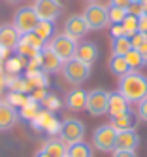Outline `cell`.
Listing matches in <instances>:
<instances>
[{"mask_svg": "<svg viewBox=\"0 0 147 157\" xmlns=\"http://www.w3.org/2000/svg\"><path fill=\"white\" fill-rule=\"evenodd\" d=\"M119 93L128 100L130 104H138L147 97V76L141 72L130 70L127 76L119 80Z\"/></svg>", "mask_w": 147, "mask_h": 157, "instance_id": "1", "label": "cell"}, {"mask_svg": "<svg viewBox=\"0 0 147 157\" xmlns=\"http://www.w3.org/2000/svg\"><path fill=\"white\" fill-rule=\"evenodd\" d=\"M61 72H62L64 80H66L68 83H72V85H81V83H85L89 78H90V64H85V63L77 61V59L74 57V59H70V61L62 63Z\"/></svg>", "mask_w": 147, "mask_h": 157, "instance_id": "2", "label": "cell"}, {"mask_svg": "<svg viewBox=\"0 0 147 157\" xmlns=\"http://www.w3.org/2000/svg\"><path fill=\"white\" fill-rule=\"evenodd\" d=\"M115 142H117V131L115 127L108 123V125H100L93 132V146L98 151H115Z\"/></svg>", "mask_w": 147, "mask_h": 157, "instance_id": "3", "label": "cell"}, {"mask_svg": "<svg viewBox=\"0 0 147 157\" xmlns=\"http://www.w3.org/2000/svg\"><path fill=\"white\" fill-rule=\"evenodd\" d=\"M85 136V125L79 119H64L61 123V127H59V138L66 144V146H70V144H75V142H81Z\"/></svg>", "mask_w": 147, "mask_h": 157, "instance_id": "4", "label": "cell"}, {"mask_svg": "<svg viewBox=\"0 0 147 157\" xmlns=\"http://www.w3.org/2000/svg\"><path fill=\"white\" fill-rule=\"evenodd\" d=\"M38 13L34 12V8L32 6H23L19 8L15 15H13V27L17 29V32L23 36V34H27V32H32L34 29H36L38 25Z\"/></svg>", "mask_w": 147, "mask_h": 157, "instance_id": "5", "label": "cell"}, {"mask_svg": "<svg viewBox=\"0 0 147 157\" xmlns=\"http://www.w3.org/2000/svg\"><path fill=\"white\" fill-rule=\"evenodd\" d=\"M49 46H51V49H53L57 55H59V59H61L62 63H66V61L74 59L75 48H77V40L66 36L64 32H62V34H55V36L49 40Z\"/></svg>", "mask_w": 147, "mask_h": 157, "instance_id": "6", "label": "cell"}, {"mask_svg": "<svg viewBox=\"0 0 147 157\" xmlns=\"http://www.w3.org/2000/svg\"><path fill=\"white\" fill-rule=\"evenodd\" d=\"M83 17H85V21H87V25H89L90 30L104 29L109 23V19H108V6H102L98 2L89 4L85 8V12H83Z\"/></svg>", "mask_w": 147, "mask_h": 157, "instance_id": "7", "label": "cell"}, {"mask_svg": "<svg viewBox=\"0 0 147 157\" xmlns=\"http://www.w3.org/2000/svg\"><path fill=\"white\" fill-rule=\"evenodd\" d=\"M108 98H109V91H106V89H93V91L87 93L85 110L93 117L104 116V114H108Z\"/></svg>", "mask_w": 147, "mask_h": 157, "instance_id": "8", "label": "cell"}, {"mask_svg": "<svg viewBox=\"0 0 147 157\" xmlns=\"http://www.w3.org/2000/svg\"><path fill=\"white\" fill-rule=\"evenodd\" d=\"M32 8L38 13V17L45 21H55L62 13V4L59 0H36L32 4Z\"/></svg>", "mask_w": 147, "mask_h": 157, "instance_id": "9", "label": "cell"}, {"mask_svg": "<svg viewBox=\"0 0 147 157\" xmlns=\"http://www.w3.org/2000/svg\"><path fill=\"white\" fill-rule=\"evenodd\" d=\"M38 61H40V68L43 72H49V74H55L62 68V61L59 59V55H57L49 44H45L42 48V51L38 53Z\"/></svg>", "mask_w": 147, "mask_h": 157, "instance_id": "10", "label": "cell"}, {"mask_svg": "<svg viewBox=\"0 0 147 157\" xmlns=\"http://www.w3.org/2000/svg\"><path fill=\"white\" fill-rule=\"evenodd\" d=\"M89 25H87V21L81 15H70L66 21H64V34L66 36H70L74 40H79V38H83L87 32H89Z\"/></svg>", "mask_w": 147, "mask_h": 157, "instance_id": "11", "label": "cell"}, {"mask_svg": "<svg viewBox=\"0 0 147 157\" xmlns=\"http://www.w3.org/2000/svg\"><path fill=\"white\" fill-rule=\"evenodd\" d=\"M19 112L8 100H0V131H9L17 125Z\"/></svg>", "mask_w": 147, "mask_h": 157, "instance_id": "12", "label": "cell"}, {"mask_svg": "<svg viewBox=\"0 0 147 157\" xmlns=\"http://www.w3.org/2000/svg\"><path fill=\"white\" fill-rule=\"evenodd\" d=\"M19 38H21V34L13 27V23H6L0 27V48H6L8 51H15Z\"/></svg>", "mask_w": 147, "mask_h": 157, "instance_id": "13", "label": "cell"}, {"mask_svg": "<svg viewBox=\"0 0 147 157\" xmlns=\"http://www.w3.org/2000/svg\"><path fill=\"white\" fill-rule=\"evenodd\" d=\"M128 110H130V102L119 91L109 93V98H108V114L111 117H117V116L124 114V112H128Z\"/></svg>", "mask_w": 147, "mask_h": 157, "instance_id": "14", "label": "cell"}, {"mask_svg": "<svg viewBox=\"0 0 147 157\" xmlns=\"http://www.w3.org/2000/svg\"><path fill=\"white\" fill-rule=\"evenodd\" d=\"M74 57L77 61L85 63V64H93L98 59V48H96V44H93V42H81V44H77Z\"/></svg>", "mask_w": 147, "mask_h": 157, "instance_id": "15", "label": "cell"}, {"mask_svg": "<svg viewBox=\"0 0 147 157\" xmlns=\"http://www.w3.org/2000/svg\"><path fill=\"white\" fill-rule=\"evenodd\" d=\"M140 134L136 131H119L117 132V142H115V150H130L134 151L140 146Z\"/></svg>", "mask_w": 147, "mask_h": 157, "instance_id": "16", "label": "cell"}, {"mask_svg": "<svg viewBox=\"0 0 147 157\" xmlns=\"http://www.w3.org/2000/svg\"><path fill=\"white\" fill-rule=\"evenodd\" d=\"M138 114L132 110L124 112V114L117 116V117H111V125L115 127V131H136V125H138Z\"/></svg>", "mask_w": 147, "mask_h": 157, "instance_id": "17", "label": "cell"}, {"mask_svg": "<svg viewBox=\"0 0 147 157\" xmlns=\"http://www.w3.org/2000/svg\"><path fill=\"white\" fill-rule=\"evenodd\" d=\"M64 102L72 112H83L87 106V91H83V89H72V91H68Z\"/></svg>", "mask_w": 147, "mask_h": 157, "instance_id": "18", "label": "cell"}, {"mask_svg": "<svg viewBox=\"0 0 147 157\" xmlns=\"http://www.w3.org/2000/svg\"><path fill=\"white\" fill-rule=\"evenodd\" d=\"M42 151H45L49 157H66V155H68V146H66L61 138L49 136L47 140L43 142Z\"/></svg>", "mask_w": 147, "mask_h": 157, "instance_id": "19", "label": "cell"}, {"mask_svg": "<svg viewBox=\"0 0 147 157\" xmlns=\"http://www.w3.org/2000/svg\"><path fill=\"white\" fill-rule=\"evenodd\" d=\"M108 66H109V72H111L113 76H117L119 80H121L123 76H127V74L130 72V66H128L127 59H124L123 55H111V59H109Z\"/></svg>", "mask_w": 147, "mask_h": 157, "instance_id": "20", "label": "cell"}, {"mask_svg": "<svg viewBox=\"0 0 147 157\" xmlns=\"http://www.w3.org/2000/svg\"><path fill=\"white\" fill-rule=\"evenodd\" d=\"M38 38H42L45 44H47L53 36H55V21H45V19H40L36 29L32 30Z\"/></svg>", "mask_w": 147, "mask_h": 157, "instance_id": "21", "label": "cell"}, {"mask_svg": "<svg viewBox=\"0 0 147 157\" xmlns=\"http://www.w3.org/2000/svg\"><path fill=\"white\" fill-rule=\"evenodd\" d=\"M132 49L130 46V38L128 36H117V38H111V55H127Z\"/></svg>", "mask_w": 147, "mask_h": 157, "instance_id": "22", "label": "cell"}, {"mask_svg": "<svg viewBox=\"0 0 147 157\" xmlns=\"http://www.w3.org/2000/svg\"><path fill=\"white\" fill-rule=\"evenodd\" d=\"M68 157H93V148L89 144L81 142H75L68 146Z\"/></svg>", "mask_w": 147, "mask_h": 157, "instance_id": "23", "label": "cell"}, {"mask_svg": "<svg viewBox=\"0 0 147 157\" xmlns=\"http://www.w3.org/2000/svg\"><path fill=\"white\" fill-rule=\"evenodd\" d=\"M42 51V49H40ZM36 48H32V46H28V44L25 42V40H21L19 38V44H17V48H15V55H19V57H23L25 61H28V59H34V57H38V53H40Z\"/></svg>", "mask_w": 147, "mask_h": 157, "instance_id": "24", "label": "cell"}, {"mask_svg": "<svg viewBox=\"0 0 147 157\" xmlns=\"http://www.w3.org/2000/svg\"><path fill=\"white\" fill-rule=\"evenodd\" d=\"M124 59H127L130 70H136V72H138L141 66H145V61H143V57H141V53H140L138 49H134V48H132L127 55H124Z\"/></svg>", "mask_w": 147, "mask_h": 157, "instance_id": "25", "label": "cell"}, {"mask_svg": "<svg viewBox=\"0 0 147 157\" xmlns=\"http://www.w3.org/2000/svg\"><path fill=\"white\" fill-rule=\"evenodd\" d=\"M128 15V12L124 8H117V6H108V19H109V23L111 25H121L124 17Z\"/></svg>", "mask_w": 147, "mask_h": 157, "instance_id": "26", "label": "cell"}, {"mask_svg": "<svg viewBox=\"0 0 147 157\" xmlns=\"http://www.w3.org/2000/svg\"><path fill=\"white\" fill-rule=\"evenodd\" d=\"M123 29H124V32H127V36L130 38V36H134L136 34V32H138V17H136V15H127V17H124V21H123Z\"/></svg>", "mask_w": 147, "mask_h": 157, "instance_id": "27", "label": "cell"}, {"mask_svg": "<svg viewBox=\"0 0 147 157\" xmlns=\"http://www.w3.org/2000/svg\"><path fill=\"white\" fill-rule=\"evenodd\" d=\"M21 40H25L27 44H28V46H32V48H36L38 51L45 46V42L42 40V38H38L36 34H34V32H27V34H23L21 36Z\"/></svg>", "mask_w": 147, "mask_h": 157, "instance_id": "28", "label": "cell"}, {"mask_svg": "<svg viewBox=\"0 0 147 157\" xmlns=\"http://www.w3.org/2000/svg\"><path fill=\"white\" fill-rule=\"evenodd\" d=\"M23 64H25V59L19 57V55L6 59V68H8L9 72H13V74H17V72L21 70V66H23Z\"/></svg>", "mask_w": 147, "mask_h": 157, "instance_id": "29", "label": "cell"}, {"mask_svg": "<svg viewBox=\"0 0 147 157\" xmlns=\"http://www.w3.org/2000/svg\"><path fill=\"white\" fill-rule=\"evenodd\" d=\"M136 114H138V117H140L141 121L147 123V97L138 102V110H136Z\"/></svg>", "mask_w": 147, "mask_h": 157, "instance_id": "30", "label": "cell"}, {"mask_svg": "<svg viewBox=\"0 0 147 157\" xmlns=\"http://www.w3.org/2000/svg\"><path fill=\"white\" fill-rule=\"evenodd\" d=\"M143 40H145V34H141V32H136L134 36H130V46H132L134 49H138L141 44H143Z\"/></svg>", "mask_w": 147, "mask_h": 157, "instance_id": "31", "label": "cell"}, {"mask_svg": "<svg viewBox=\"0 0 147 157\" xmlns=\"http://www.w3.org/2000/svg\"><path fill=\"white\" fill-rule=\"evenodd\" d=\"M127 12H128L130 15H136V17L143 15V10H141V4H140V2H132V4L127 8Z\"/></svg>", "mask_w": 147, "mask_h": 157, "instance_id": "32", "label": "cell"}, {"mask_svg": "<svg viewBox=\"0 0 147 157\" xmlns=\"http://www.w3.org/2000/svg\"><path fill=\"white\" fill-rule=\"evenodd\" d=\"M138 32H141V34L147 36V15H140L138 17Z\"/></svg>", "mask_w": 147, "mask_h": 157, "instance_id": "33", "label": "cell"}, {"mask_svg": "<svg viewBox=\"0 0 147 157\" xmlns=\"http://www.w3.org/2000/svg\"><path fill=\"white\" fill-rule=\"evenodd\" d=\"M117 36H127L123 25H111V38H117Z\"/></svg>", "mask_w": 147, "mask_h": 157, "instance_id": "34", "label": "cell"}, {"mask_svg": "<svg viewBox=\"0 0 147 157\" xmlns=\"http://www.w3.org/2000/svg\"><path fill=\"white\" fill-rule=\"evenodd\" d=\"M113 157H136V151H130V150H115V151H113Z\"/></svg>", "mask_w": 147, "mask_h": 157, "instance_id": "35", "label": "cell"}, {"mask_svg": "<svg viewBox=\"0 0 147 157\" xmlns=\"http://www.w3.org/2000/svg\"><path fill=\"white\" fill-rule=\"evenodd\" d=\"M109 4H111V6H117V8H124V10H127V8L132 4V0H109Z\"/></svg>", "mask_w": 147, "mask_h": 157, "instance_id": "36", "label": "cell"}, {"mask_svg": "<svg viewBox=\"0 0 147 157\" xmlns=\"http://www.w3.org/2000/svg\"><path fill=\"white\" fill-rule=\"evenodd\" d=\"M138 51L141 53V57H143V61H145V64H147V36H145V40H143V44L138 48Z\"/></svg>", "mask_w": 147, "mask_h": 157, "instance_id": "37", "label": "cell"}, {"mask_svg": "<svg viewBox=\"0 0 147 157\" xmlns=\"http://www.w3.org/2000/svg\"><path fill=\"white\" fill-rule=\"evenodd\" d=\"M47 102L51 104V106H49L51 110H55V108H59V106H61V100H57V98H53V97H49V98H47Z\"/></svg>", "mask_w": 147, "mask_h": 157, "instance_id": "38", "label": "cell"}, {"mask_svg": "<svg viewBox=\"0 0 147 157\" xmlns=\"http://www.w3.org/2000/svg\"><path fill=\"white\" fill-rule=\"evenodd\" d=\"M141 4V10H143V13H147V0H143V2H140Z\"/></svg>", "mask_w": 147, "mask_h": 157, "instance_id": "39", "label": "cell"}, {"mask_svg": "<svg viewBox=\"0 0 147 157\" xmlns=\"http://www.w3.org/2000/svg\"><path fill=\"white\" fill-rule=\"evenodd\" d=\"M34 157H49V155H47V153H45V151H38V153H36V155H34Z\"/></svg>", "mask_w": 147, "mask_h": 157, "instance_id": "40", "label": "cell"}, {"mask_svg": "<svg viewBox=\"0 0 147 157\" xmlns=\"http://www.w3.org/2000/svg\"><path fill=\"white\" fill-rule=\"evenodd\" d=\"M0 68H2V57H0Z\"/></svg>", "mask_w": 147, "mask_h": 157, "instance_id": "41", "label": "cell"}, {"mask_svg": "<svg viewBox=\"0 0 147 157\" xmlns=\"http://www.w3.org/2000/svg\"><path fill=\"white\" fill-rule=\"evenodd\" d=\"M132 2H143V0H132Z\"/></svg>", "mask_w": 147, "mask_h": 157, "instance_id": "42", "label": "cell"}, {"mask_svg": "<svg viewBox=\"0 0 147 157\" xmlns=\"http://www.w3.org/2000/svg\"><path fill=\"white\" fill-rule=\"evenodd\" d=\"M8 2H19V0H8Z\"/></svg>", "mask_w": 147, "mask_h": 157, "instance_id": "43", "label": "cell"}, {"mask_svg": "<svg viewBox=\"0 0 147 157\" xmlns=\"http://www.w3.org/2000/svg\"><path fill=\"white\" fill-rule=\"evenodd\" d=\"M89 2H96V0H89Z\"/></svg>", "mask_w": 147, "mask_h": 157, "instance_id": "44", "label": "cell"}, {"mask_svg": "<svg viewBox=\"0 0 147 157\" xmlns=\"http://www.w3.org/2000/svg\"><path fill=\"white\" fill-rule=\"evenodd\" d=\"M66 157H68V155H66Z\"/></svg>", "mask_w": 147, "mask_h": 157, "instance_id": "45", "label": "cell"}]
</instances>
